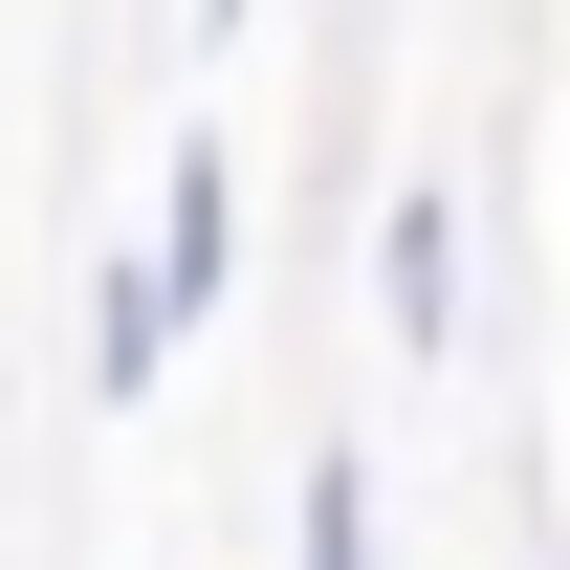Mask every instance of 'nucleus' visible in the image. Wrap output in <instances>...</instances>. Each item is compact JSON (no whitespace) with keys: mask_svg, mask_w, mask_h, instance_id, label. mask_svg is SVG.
<instances>
[{"mask_svg":"<svg viewBox=\"0 0 570 570\" xmlns=\"http://www.w3.org/2000/svg\"><path fill=\"white\" fill-rule=\"evenodd\" d=\"M285 570H373V461L307 439V504H285Z\"/></svg>","mask_w":570,"mask_h":570,"instance_id":"7ed1b4c3","label":"nucleus"},{"mask_svg":"<svg viewBox=\"0 0 570 570\" xmlns=\"http://www.w3.org/2000/svg\"><path fill=\"white\" fill-rule=\"evenodd\" d=\"M373 285H395V352H417V373H461V198H439V176H395Z\"/></svg>","mask_w":570,"mask_h":570,"instance_id":"f257e3e1","label":"nucleus"},{"mask_svg":"<svg viewBox=\"0 0 570 570\" xmlns=\"http://www.w3.org/2000/svg\"><path fill=\"white\" fill-rule=\"evenodd\" d=\"M154 285L219 330V285H242V176H219V154H176V198H154Z\"/></svg>","mask_w":570,"mask_h":570,"instance_id":"f03ea898","label":"nucleus"},{"mask_svg":"<svg viewBox=\"0 0 570 570\" xmlns=\"http://www.w3.org/2000/svg\"><path fill=\"white\" fill-rule=\"evenodd\" d=\"M242 22H264V0H198V45H242Z\"/></svg>","mask_w":570,"mask_h":570,"instance_id":"20e7f679","label":"nucleus"}]
</instances>
